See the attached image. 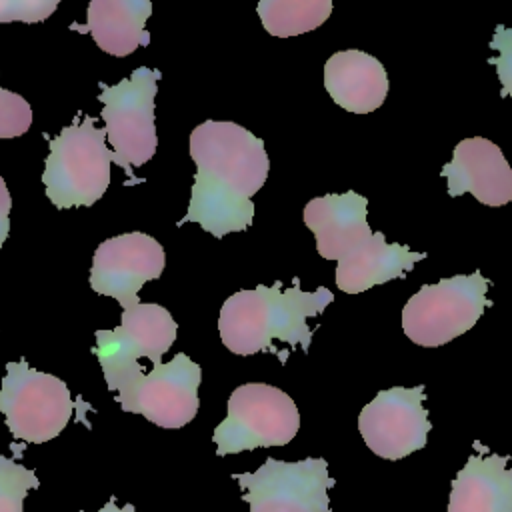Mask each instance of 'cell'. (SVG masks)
<instances>
[{
  "label": "cell",
  "instance_id": "2",
  "mask_svg": "<svg viewBox=\"0 0 512 512\" xmlns=\"http://www.w3.org/2000/svg\"><path fill=\"white\" fill-rule=\"evenodd\" d=\"M368 200L348 190L324 194L304 206V224L316 236V250L324 260H336L334 280L346 294H360L394 278H406L426 252H412L406 244H390L368 224Z\"/></svg>",
  "mask_w": 512,
  "mask_h": 512
},
{
  "label": "cell",
  "instance_id": "1",
  "mask_svg": "<svg viewBox=\"0 0 512 512\" xmlns=\"http://www.w3.org/2000/svg\"><path fill=\"white\" fill-rule=\"evenodd\" d=\"M190 158L196 178L178 226L196 222L216 238L246 230L254 218L252 196L270 170L264 140L236 122L206 120L190 134Z\"/></svg>",
  "mask_w": 512,
  "mask_h": 512
},
{
  "label": "cell",
  "instance_id": "8",
  "mask_svg": "<svg viewBox=\"0 0 512 512\" xmlns=\"http://www.w3.org/2000/svg\"><path fill=\"white\" fill-rule=\"evenodd\" d=\"M74 412L64 380L38 372L26 360L8 362L0 388V416L16 440L44 444L56 438Z\"/></svg>",
  "mask_w": 512,
  "mask_h": 512
},
{
  "label": "cell",
  "instance_id": "19",
  "mask_svg": "<svg viewBox=\"0 0 512 512\" xmlns=\"http://www.w3.org/2000/svg\"><path fill=\"white\" fill-rule=\"evenodd\" d=\"M34 488H40L36 472L0 454V512H26L24 500Z\"/></svg>",
  "mask_w": 512,
  "mask_h": 512
},
{
  "label": "cell",
  "instance_id": "21",
  "mask_svg": "<svg viewBox=\"0 0 512 512\" xmlns=\"http://www.w3.org/2000/svg\"><path fill=\"white\" fill-rule=\"evenodd\" d=\"M490 48L498 52L496 56L488 58V64L496 66L498 80L502 82L500 96L502 98H512V28H506L502 24L496 26Z\"/></svg>",
  "mask_w": 512,
  "mask_h": 512
},
{
  "label": "cell",
  "instance_id": "23",
  "mask_svg": "<svg viewBox=\"0 0 512 512\" xmlns=\"http://www.w3.org/2000/svg\"><path fill=\"white\" fill-rule=\"evenodd\" d=\"M10 208H12V198L4 178L0 176V248L10 232Z\"/></svg>",
  "mask_w": 512,
  "mask_h": 512
},
{
  "label": "cell",
  "instance_id": "22",
  "mask_svg": "<svg viewBox=\"0 0 512 512\" xmlns=\"http://www.w3.org/2000/svg\"><path fill=\"white\" fill-rule=\"evenodd\" d=\"M58 8V0H0V22H42Z\"/></svg>",
  "mask_w": 512,
  "mask_h": 512
},
{
  "label": "cell",
  "instance_id": "14",
  "mask_svg": "<svg viewBox=\"0 0 512 512\" xmlns=\"http://www.w3.org/2000/svg\"><path fill=\"white\" fill-rule=\"evenodd\" d=\"M440 176L446 178V190L452 198L470 192L486 206H504L512 200V168L500 146L488 138L460 140Z\"/></svg>",
  "mask_w": 512,
  "mask_h": 512
},
{
  "label": "cell",
  "instance_id": "13",
  "mask_svg": "<svg viewBox=\"0 0 512 512\" xmlns=\"http://www.w3.org/2000/svg\"><path fill=\"white\" fill-rule=\"evenodd\" d=\"M162 270L160 242L144 232H126L98 244L92 256L90 286L96 294L112 296L122 310H130L140 304V288L160 278Z\"/></svg>",
  "mask_w": 512,
  "mask_h": 512
},
{
  "label": "cell",
  "instance_id": "24",
  "mask_svg": "<svg viewBox=\"0 0 512 512\" xmlns=\"http://www.w3.org/2000/svg\"><path fill=\"white\" fill-rule=\"evenodd\" d=\"M80 512H88V510H80ZM94 512H138L136 508H134V504H116V498L112 496L100 510H94Z\"/></svg>",
  "mask_w": 512,
  "mask_h": 512
},
{
  "label": "cell",
  "instance_id": "9",
  "mask_svg": "<svg viewBox=\"0 0 512 512\" xmlns=\"http://www.w3.org/2000/svg\"><path fill=\"white\" fill-rule=\"evenodd\" d=\"M232 476L248 512H332L328 490L336 480L330 478L324 458H266L258 470Z\"/></svg>",
  "mask_w": 512,
  "mask_h": 512
},
{
  "label": "cell",
  "instance_id": "3",
  "mask_svg": "<svg viewBox=\"0 0 512 512\" xmlns=\"http://www.w3.org/2000/svg\"><path fill=\"white\" fill-rule=\"evenodd\" d=\"M332 300L334 294L324 286L304 292L298 278H294L292 288H282V282H274L272 286L258 284L252 290H240L228 296L220 308V340L238 356L278 354L274 340L290 346L300 344L308 352L312 330L306 320L324 312Z\"/></svg>",
  "mask_w": 512,
  "mask_h": 512
},
{
  "label": "cell",
  "instance_id": "7",
  "mask_svg": "<svg viewBox=\"0 0 512 512\" xmlns=\"http://www.w3.org/2000/svg\"><path fill=\"white\" fill-rule=\"evenodd\" d=\"M300 428L294 400L276 386L248 382L232 390L226 418L214 428L218 456L288 444Z\"/></svg>",
  "mask_w": 512,
  "mask_h": 512
},
{
  "label": "cell",
  "instance_id": "12",
  "mask_svg": "<svg viewBox=\"0 0 512 512\" xmlns=\"http://www.w3.org/2000/svg\"><path fill=\"white\" fill-rule=\"evenodd\" d=\"M424 400V384L380 390L358 416V430L366 446L386 460H400L422 450L432 430Z\"/></svg>",
  "mask_w": 512,
  "mask_h": 512
},
{
  "label": "cell",
  "instance_id": "4",
  "mask_svg": "<svg viewBox=\"0 0 512 512\" xmlns=\"http://www.w3.org/2000/svg\"><path fill=\"white\" fill-rule=\"evenodd\" d=\"M106 144V128H96V120L88 114L50 140L42 182L56 208L92 206L104 196L114 162V152Z\"/></svg>",
  "mask_w": 512,
  "mask_h": 512
},
{
  "label": "cell",
  "instance_id": "11",
  "mask_svg": "<svg viewBox=\"0 0 512 512\" xmlns=\"http://www.w3.org/2000/svg\"><path fill=\"white\" fill-rule=\"evenodd\" d=\"M202 368L184 352L152 372H138L116 388V402L124 412L140 414L160 428H182L198 412Z\"/></svg>",
  "mask_w": 512,
  "mask_h": 512
},
{
  "label": "cell",
  "instance_id": "18",
  "mask_svg": "<svg viewBox=\"0 0 512 512\" xmlns=\"http://www.w3.org/2000/svg\"><path fill=\"white\" fill-rule=\"evenodd\" d=\"M258 16L268 34L298 36L324 24L332 12L330 0H260Z\"/></svg>",
  "mask_w": 512,
  "mask_h": 512
},
{
  "label": "cell",
  "instance_id": "20",
  "mask_svg": "<svg viewBox=\"0 0 512 512\" xmlns=\"http://www.w3.org/2000/svg\"><path fill=\"white\" fill-rule=\"evenodd\" d=\"M32 108L24 96L0 88V138H16L28 132Z\"/></svg>",
  "mask_w": 512,
  "mask_h": 512
},
{
  "label": "cell",
  "instance_id": "17",
  "mask_svg": "<svg viewBox=\"0 0 512 512\" xmlns=\"http://www.w3.org/2000/svg\"><path fill=\"white\" fill-rule=\"evenodd\" d=\"M152 14L148 0H92L84 24H70L72 30L90 32L96 46L112 56H128L150 44L144 24Z\"/></svg>",
  "mask_w": 512,
  "mask_h": 512
},
{
  "label": "cell",
  "instance_id": "16",
  "mask_svg": "<svg viewBox=\"0 0 512 512\" xmlns=\"http://www.w3.org/2000/svg\"><path fill=\"white\" fill-rule=\"evenodd\" d=\"M474 446L480 454H470L452 480L446 512H512L510 456L488 454L478 442Z\"/></svg>",
  "mask_w": 512,
  "mask_h": 512
},
{
  "label": "cell",
  "instance_id": "5",
  "mask_svg": "<svg viewBox=\"0 0 512 512\" xmlns=\"http://www.w3.org/2000/svg\"><path fill=\"white\" fill-rule=\"evenodd\" d=\"M490 280L478 270L424 284L402 310V330L418 346H442L468 332L492 304Z\"/></svg>",
  "mask_w": 512,
  "mask_h": 512
},
{
  "label": "cell",
  "instance_id": "10",
  "mask_svg": "<svg viewBox=\"0 0 512 512\" xmlns=\"http://www.w3.org/2000/svg\"><path fill=\"white\" fill-rule=\"evenodd\" d=\"M178 324L172 314L154 302H140L122 310V322L114 330H96L94 354L110 392L130 376L142 372L140 358L160 366V358L174 344Z\"/></svg>",
  "mask_w": 512,
  "mask_h": 512
},
{
  "label": "cell",
  "instance_id": "6",
  "mask_svg": "<svg viewBox=\"0 0 512 512\" xmlns=\"http://www.w3.org/2000/svg\"><path fill=\"white\" fill-rule=\"evenodd\" d=\"M160 70L136 68L128 78L114 86L100 82L102 118L106 140L112 146L114 162L130 176L132 168L146 164L158 148L154 124V98L158 92Z\"/></svg>",
  "mask_w": 512,
  "mask_h": 512
},
{
  "label": "cell",
  "instance_id": "15",
  "mask_svg": "<svg viewBox=\"0 0 512 512\" xmlns=\"http://www.w3.org/2000/svg\"><path fill=\"white\" fill-rule=\"evenodd\" d=\"M384 64L362 50H342L324 64V88L330 98L352 114L380 108L388 96Z\"/></svg>",
  "mask_w": 512,
  "mask_h": 512
}]
</instances>
